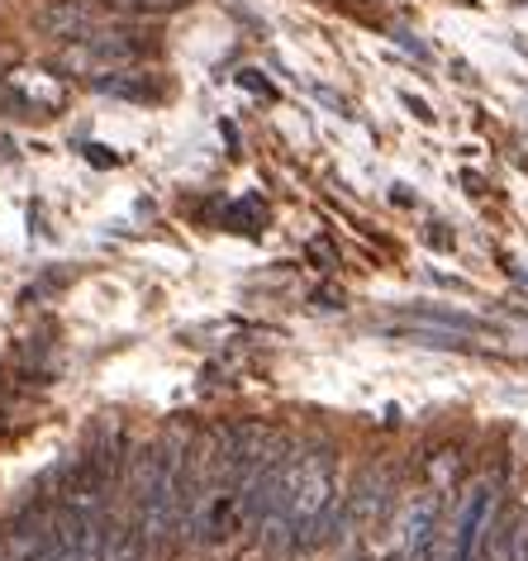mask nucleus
Returning <instances> with one entry per match:
<instances>
[{
  "label": "nucleus",
  "mask_w": 528,
  "mask_h": 561,
  "mask_svg": "<svg viewBox=\"0 0 528 561\" xmlns=\"http://www.w3.org/2000/svg\"><path fill=\"white\" fill-rule=\"evenodd\" d=\"M405 105H410L420 119H434V115H428V105H424V101H414V95H405Z\"/></svg>",
  "instance_id": "nucleus-13"
},
{
  "label": "nucleus",
  "mask_w": 528,
  "mask_h": 561,
  "mask_svg": "<svg viewBox=\"0 0 528 561\" xmlns=\"http://www.w3.org/2000/svg\"><path fill=\"white\" fill-rule=\"evenodd\" d=\"M314 305H319V310H338V305H343V290H333V286L314 290Z\"/></svg>",
  "instance_id": "nucleus-9"
},
{
  "label": "nucleus",
  "mask_w": 528,
  "mask_h": 561,
  "mask_svg": "<svg viewBox=\"0 0 528 561\" xmlns=\"http://www.w3.org/2000/svg\"><path fill=\"white\" fill-rule=\"evenodd\" d=\"M333 495H338L333 457H329V453L300 457V461H296V485H290V500H286V518H290V533H296V547H300V538H305V528H310L314 518L329 510Z\"/></svg>",
  "instance_id": "nucleus-1"
},
{
  "label": "nucleus",
  "mask_w": 528,
  "mask_h": 561,
  "mask_svg": "<svg viewBox=\"0 0 528 561\" xmlns=\"http://www.w3.org/2000/svg\"><path fill=\"white\" fill-rule=\"evenodd\" d=\"M91 87H95V91H105V95H119V101H152V95H158V87H152L144 72H129V67L95 77Z\"/></svg>",
  "instance_id": "nucleus-5"
},
{
  "label": "nucleus",
  "mask_w": 528,
  "mask_h": 561,
  "mask_svg": "<svg viewBox=\"0 0 528 561\" xmlns=\"http://www.w3.org/2000/svg\"><path fill=\"white\" fill-rule=\"evenodd\" d=\"M424 471H428V485H434V490H448L457 476H462V457H457L452 447H448V453L428 457V467H424Z\"/></svg>",
  "instance_id": "nucleus-6"
},
{
  "label": "nucleus",
  "mask_w": 528,
  "mask_h": 561,
  "mask_svg": "<svg viewBox=\"0 0 528 561\" xmlns=\"http://www.w3.org/2000/svg\"><path fill=\"white\" fill-rule=\"evenodd\" d=\"M105 5H115V10H138V0H105Z\"/></svg>",
  "instance_id": "nucleus-14"
},
{
  "label": "nucleus",
  "mask_w": 528,
  "mask_h": 561,
  "mask_svg": "<svg viewBox=\"0 0 528 561\" xmlns=\"http://www.w3.org/2000/svg\"><path fill=\"white\" fill-rule=\"evenodd\" d=\"M438 542V490H428V495H414V504L400 518V542L391 547L395 561H428Z\"/></svg>",
  "instance_id": "nucleus-2"
},
{
  "label": "nucleus",
  "mask_w": 528,
  "mask_h": 561,
  "mask_svg": "<svg viewBox=\"0 0 528 561\" xmlns=\"http://www.w3.org/2000/svg\"><path fill=\"white\" fill-rule=\"evenodd\" d=\"M34 30L44 38H58V44H81V38L95 34V15L81 0H48L34 15Z\"/></svg>",
  "instance_id": "nucleus-3"
},
{
  "label": "nucleus",
  "mask_w": 528,
  "mask_h": 561,
  "mask_svg": "<svg viewBox=\"0 0 528 561\" xmlns=\"http://www.w3.org/2000/svg\"><path fill=\"white\" fill-rule=\"evenodd\" d=\"M428 238H434V248H452V238L443 233V224H434V233H428Z\"/></svg>",
  "instance_id": "nucleus-12"
},
{
  "label": "nucleus",
  "mask_w": 528,
  "mask_h": 561,
  "mask_svg": "<svg viewBox=\"0 0 528 561\" xmlns=\"http://www.w3.org/2000/svg\"><path fill=\"white\" fill-rule=\"evenodd\" d=\"M191 0H138V15H172V10H186Z\"/></svg>",
  "instance_id": "nucleus-8"
},
{
  "label": "nucleus",
  "mask_w": 528,
  "mask_h": 561,
  "mask_svg": "<svg viewBox=\"0 0 528 561\" xmlns=\"http://www.w3.org/2000/svg\"><path fill=\"white\" fill-rule=\"evenodd\" d=\"M305 252H310V262H314V266H324V272H329V266H338V252H333L329 238H314V243L305 248Z\"/></svg>",
  "instance_id": "nucleus-7"
},
{
  "label": "nucleus",
  "mask_w": 528,
  "mask_h": 561,
  "mask_svg": "<svg viewBox=\"0 0 528 561\" xmlns=\"http://www.w3.org/2000/svg\"><path fill=\"white\" fill-rule=\"evenodd\" d=\"M386 504H391V476L381 467H367L357 476V485L347 490V528H371L381 524Z\"/></svg>",
  "instance_id": "nucleus-4"
},
{
  "label": "nucleus",
  "mask_w": 528,
  "mask_h": 561,
  "mask_svg": "<svg viewBox=\"0 0 528 561\" xmlns=\"http://www.w3.org/2000/svg\"><path fill=\"white\" fill-rule=\"evenodd\" d=\"M87 162H95V167H115L119 158H115V152H110V148H101V144H91V148H87Z\"/></svg>",
  "instance_id": "nucleus-10"
},
{
  "label": "nucleus",
  "mask_w": 528,
  "mask_h": 561,
  "mask_svg": "<svg viewBox=\"0 0 528 561\" xmlns=\"http://www.w3.org/2000/svg\"><path fill=\"white\" fill-rule=\"evenodd\" d=\"M239 81H243V87H248V91H262V95H272V87H267V81H262L257 72H243Z\"/></svg>",
  "instance_id": "nucleus-11"
}]
</instances>
